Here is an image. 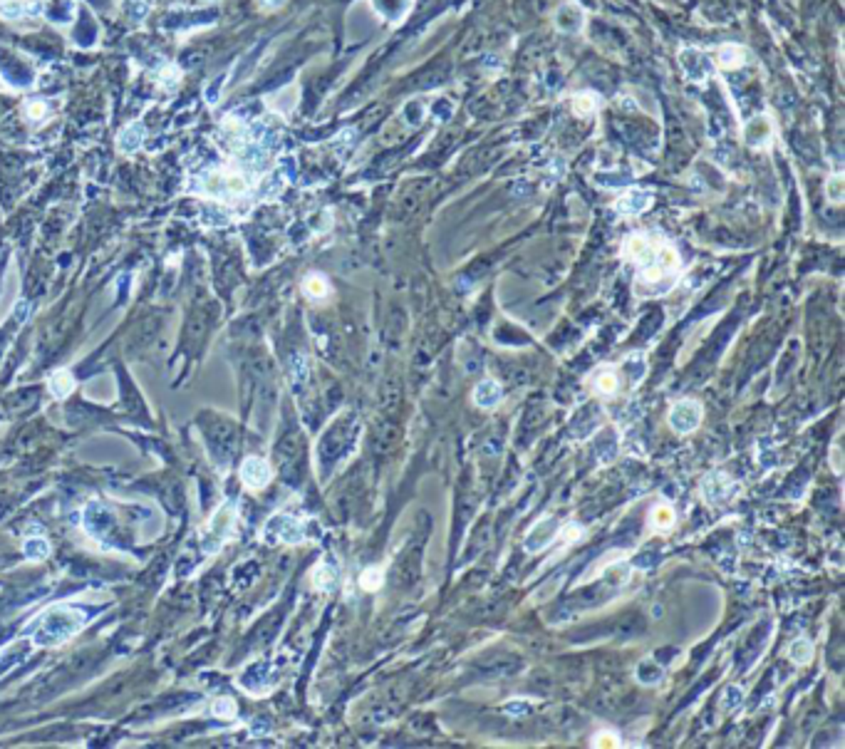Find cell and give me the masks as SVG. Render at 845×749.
Returning a JSON list of instances; mask_svg holds the SVG:
<instances>
[{"instance_id":"11","label":"cell","mask_w":845,"mask_h":749,"mask_svg":"<svg viewBox=\"0 0 845 749\" xmlns=\"http://www.w3.org/2000/svg\"><path fill=\"white\" fill-rule=\"evenodd\" d=\"M503 399V387L498 379L486 377L473 387V404L481 409H493Z\"/></svg>"},{"instance_id":"9","label":"cell","mask_w":845,"mask_h":749,"mask_svg":"<svg viewBox=\"0 0 845 749\" xmlns=\"http://www.w3.org/2000/svg\"><path fill=\"white\" fill-rule=\"evenodd\" d=\"M652 206V194L645 189H630L615 201V211L620 216H640Z\"/></svg>"},{"instance_id":"37","label":"cell","mask_w":845,"mask_h":749,"mask_svg":"<svg viewBox=\"0 0 845 749\" xmlns=\"http://www.w3.org/2000/svg\"><path fill=\"white\" fill-rule=\"evenodd\" d=\"M593 745L595 747H618V737H615V732H598V737L593 740Z\"/></svg>"},{"instance_id":"20","label":"cell","mask_w":845,"mask_h":749,"mask_svg":"<svg viewBox=\"0 0 845 749\" xmlns=\"http://www.w3.org/2000/svg\"><path fill=\"white\" fill-rule=\"evenodd\" d=\"M702 491H704V499H707V501H712V504L722 501V499L729 494V479H727V477H722V474L709 477V479L704 482Z\"/></svg>"},{"instance_id":"31","label":"cell","mask_w":845,"mask_h":749,"mask_svg":"<svg viewBox=\"0 0 845 749\" xmlns=\"http://www.w3.org/2000/svg\"><path fill=\"white\" fill-rule=\"evenodd\" d=\"M258 55H260V45H258V48H253V50H250V53H248L246 57H243V67L238 65L236 70H233V82H243V77H246L248 72L253 70V65H255V57H258Z\"/></svg>"},{"instance_id":"6","label":"cell","mask_w":845,"mask_h":749,"mask_svg":"<svg viewBox=\"0 0 845 749\" xmlns=\"http://www.w3.org/2000/svg\"><path fill=\"white\" fill-rule=\"evenodd\" d=\"M270 477H273V469H270V464L263 459V457H246V459H243L241 482L246 484V489H250V491L265 489L270 482Z\"/></svg>"},{"instance_id":"29","label":"cell","mask_w":845,"mask_h":749,"mask_svg":"<svg viewBox=\"0 0 845 749\" xmlns=\"http://www.w3.org/2000/svg\"><path fill=\"white\" fill-rule=\"evenodd\" d=\"M826 196L831 199V204H841L843 196H845V181L841 174L831 176V179L826 181Z\"/></svg>"},{"instance_id":"16","label":"cell","mask_w":845,"mask_h":749,"mask_svg":"<svg viewBox=\"0 0 845 749\" xmlns=\"http://www.w3.org/2000/svg\"><path fill=\"white\" fill-rule=\"evenodd\" d=\"M717 62L724 70H737V67H742L746 62V50L742 45H724L717 53Z\"/></svg>"},{"instance_id":"1","label":"cell","mask_w":845,"mask_h":749,"mask_svg":"<svg viewBox=\"0 0 845 749\" xmlns=\"http://www.w3.org/2000/svg\"><path fill=\"white\" fill-rule=\"evenodd\" d=\"M623 258L637 266V285H647L650 293H665L675 285L682 270L677 248L657 233H633L623 243Z\"/></svg>"},{"instance_id":"36","label":"cell","mask_w":845,"mask_h":749,"mask_svg":"<svg viewBox=\"0 0 845 749\" xmlns=\"http://www.w3.org/2000/svg\"><path fill=\"white\" fill-rule=\"evenodd\" d=\"M223 80H226V75H218V77H213V82L206 87V102H208V105H216V102H218L221 90H223Z\"/></svg>"},{"instance_id":"18","label":"cell","mask_w":845,"mask_h":749,"mask_svg":"<svg viewBox=\"0 0 845 749\" xmlns=\"http://www.w3.org/2000/svg\"><path fill=\"white\" fill-rule=\"evenodd\" d=\"M23 556L28 561H43L50 556V541L45 536H28L23 541Z\"/></svg>"},{"instance_id":"5","label":"cell","mask_w":845,"mask_h":749,"mask_svg":"<svg viewBox=\"0 0 845 749\" xmlns=\"http://www.w3.org/2000/svg\"><path fill=\"white\" fill-rule=\"evenodd\" d=\"M265 539L268 541H283V544H300L302 541V524L295 516L288 514H278L265 524Z\"/></svg>"},{"instance_id":"34","label":"cell","mask_w":845,"mask_h":749,"mask_svg":"<svg viewBox=\"0 0 845 749\" xmlns=\"http://www.w3.org/2000/svg\"><path fill=\"white\" fill-rule=\"evenodd\" d=\"M742 700H744V695H742V688H737V685H732V688L727 690V693H724V700H722V707L724 710H737L739 705H742Z\"/></svg>"},{"instance_id":"32","label":"cell","mask_w":845,"mask_h":749,"mask_svg":"<svg viewBox=\"0 0 845 749\" xmlns=\"http://www.w3.org/2000/svg\"><path fill=\"white\" fill-rule=\"evenodd\" d=\"M236 712H238V707H236V702H233L231 697H221V700L213 702V715L231 720V717H236Z\"/></svg>"},{"instance_id":"8","label":"cell","mask_w":845,"mask_h":749,"mask_svg":"<svg viewBox=\"0 0 845 749\" xmlns=\"http://www.w3.org/2000/svg\"><path fill=\"white\" fill-rule=\"evenodd\" d=\"M680 62H682V70L687 72V77H690L692 82H704L709 75H712V65H709V57L704 55L702 50H697V48L682 50V53H680Z\"/></svg>"},{"instance_id":"35","label":"cell","mask_w":845,"mask_h":749,"mask_svg":"<svg viewBox=\"0 0 845 749\" xmlns=\"http://www.w3.org/2000/svg\"><path fill=\"white\" fill-rule=\"evenodd\" d=\"M660 678H662V670H660V668H655L652 663H642V665H640V683L655 685Z\"/></svg>"},{"instance_id":"26","label":"cell","mask_w":845,"mask_h":749,"mask_svg":"<svg viewBox=\"0 0 845 749\" xmlns=\"http://www.w3.org/2000/svg\"><path fill=\"white\" fill-rule=\"evenodd\" d=\"M312 584L317 591H330L335 586V569L330 564H317V569L312 571Z\"/></svg>"},{"instance_id":"21","label":"cell","mask_w":845,"mask_h":749,"mask_svg":"<svg viewBox=\"0 0 845 749\" xmlns=\"http://www.w3.org/2000/svg\"><path fill=\"white\" fill-rule=\"evenodd\" d=\"M598 105H600V100H598L595 92H578V95H573V100H570V107L578 117H590V114H595Z\"/></svg>"},{"instance_id":"39","label":"cell","mask_w":845,"mask_h":749,"mask_svg":"<svg viewBox=\"0 0 845 749\" xmlns=\"http://www.w3.org/2000/svg\"><path fill=\"white\" fill-rule=\"evenodd\" d=\"M28 114H30V119H40L45 114V105L43 102H28Z\"/></svg>"},{"instance_id":"41","label":"cell","mask_w":845,"mask_h":749,"mask_svg":"<svg viewBox=\"0 0 845 749\" xmlns=\"http://www.w3.org/2000/svg\"><path fill=\"white\" fill-rule=\"evenodd\" d=\"M258 3H260V8H263V10H278L280 5L285 3V0H258Z\"/></svg>"},{"instance_id":"33","label":"cell","mask_w":845,"mask_h":749,"mask_svg":"<svg viewBox=\"0 0 845 749\" xmlns=\"http://www.w3.org/2000/svg\"><path fill=\"white\" fill-rule=\"evenodd\" d=\"M558 539L563 541V544H575V541H580L583 539V526L580 524H568V526H563V529H558Z\"/></svg>"},{"instance_id":"24","label":"cell","mask_w":845,"mask_h":749,"mask_svg":"<svg viewBox=\"0 0 845 749\" xmlns=\"http://www.w3.org/2000/svg\"><path fill=\"white\" fill-rule=\"evenodd\" d=\"M302 290H305V295H310L312 300H320V298H325V295L330 293V285H327V280L322 278V275L312 273V275H307V278L302 280Z\"/></svg>"},{"instance_id":"3","label":"cell","mask_w":845,"mask_h":749,"mask_svg":"<svg viewBox=\"0 0 845 749\" xmlns=\"http://www.w3.org/2000/svg\"><path fill=\"white\" fill-rule=\"evenodd\" d=\"M201 191L213 199L223 201H238L248 191V181L238 171H211L203 176Z\"/></svg>"},{"instance_id":"4","label":"cell","mask_w":845,"mask_h":749,"mask_svg":"<svg viewBox=\"0 0 845 749\" xmlns=\"http://www.w3.org/2000/svg\"><path fill=\"white\" fill-rule=\"evenodd\" d=\"M704 417V407L697 399H680V402L672 404L670 414H667V422L677 434H690L702 424Z\"/></svg>"},{"instance_id":"19","label":"cell","mask_w":845,"mask_h":749,"mask_svg":"<svg viewBox=\"0 0 845 749\" xmlns=\"http://www.w3.org/2000/svg\"><path fill=\"white\" fill-rule=\"evenodd\" d=\"M48 387L55 397H67L75 389V377H72L70 370H55L48 379Z\"/></svg>"},{"instance_id":"25","label":"cell","mask_w":845,"mask_h":749,"mask_svg":"<svg viewBox=\"0 0 845 749\" xmlns=\"http://www.w3.org/2000/svg\"><path fill=\"white\" fill-rule=\"evenodd\" d=\"M283 186H285V176L280 174V171H275V174L265 176V179L260 181L258 194L263 196V199H275V196L283 191Z\"/></svg>"},{"instance_id":"42","label":"cell","mask_w":845,"mask_h":749,"mask_svg":"<svg viewBox=\"0 0 845 749\" xmlns=\"http://www.w3.org/2000/svg\"><path fill=\"white\" fill-rule=\"evenodd\" d=\"M506 710H508V712H526V705H518V702H511V705H506Z\"/></svg>"},{"instance_id":"14","label":"cell","mask_w":845,"mask_h":749,"mask_svg":"<svg viewBox=\"0 0 845 749\" xmlns=\"http://www.w3.org/2000/svg\"><path fill=\"white\" fill-rule=\"evenodd\" d=\"M372 8L382 15L387 23H401L411 10V0H372Z\"/></svg>"},{"instance_id":"15","label":"cell","mask_w":845,"mask_h":749,"mask_svg":"<svg viewBox=\"0 0 845 749\" xmlns=\"http://www.w3.org/2000/svg\"><path fill=\"white\" fill-rule=\"evenodd\" d=\"M144 127L139 122H132V124H127V127L122 129V134H119V142H117V147H119V152H124V154H132V152H137L139 147H142V142H144Z\"/></svg>"},{"instance_id":"28","label":"cell","mask_w":845,"mask_h":749,"mask_svg":"<svg viewBox=\"0 0 845 749\" xmlns=\"http://www.w3.org/2000/svg\"><path fill=\"white\" fill-rule=\"evenodd\" d=\"M382 584H384V571L379 569V566L364 569L362 576H359V586H362V591H379Z\"/></svg>"},{"instance_id":"7","label":"cell","mask_w":845,"mask_h":749,"mask_svg":"<svg viewBox=\"0 0 845 749\" xmlns=\"http://www.w3.org/2000/svg\"><path fill=\"white\" fill-rule=\"evenodd\" d=\"M553 20H555V28L560 33H580L583 25H585V13H583V8L575 0H568V3H563L555 10Z\"/></svg>"},{"instance_id":"2","label":"cell","mask_w":845,"mask_h":749,"mask_svg":"<svg viewBox=\"0 0 845 749\" xmlns=\"http://www.w3.org/2000/svg\"><path fill=\"white\" fill-rule=\"evenodd\" d=\"M82 623H85L82 613L67 611V608H55V611H50L43 616L38 633H35V643L43 645V648L60 645V643L70 641V638L82 628Z\"/></svg>"},{"instance_id":"13","label":"cell","mask_w":845,"mask_h":749,"mask_svg":"<svg viewBox=\"0 0 845 749\" xmlns=\"http://www.w3.org/2000/svg\"><path fill=\"white\" fill-rule=\"evenodd\" d=\"M43 0H0L3 18H23V15H40Z\"/></svg>"},{"instance_id":"38","label":"cell","mask_w":845,"mask_h":749,"mask_svg":"<svg viewBox=\"0 0 845 749\" xmlns=\"http://www.w3.org/2000/svg\"><path fill=\"white\" fill-rule=\"evenodd\" d=\"M280 174L288 176V179H293V176H295V161H293V157L280 159Z\"/></svg>"},{"instance_id":"40","label":"cell","mask_w":845,"mask_h":749,"mask_svg":"<svg viewBox=\"0 0 845 749\" xmlns=\"http://www.w3.org/2000/svg\"><path fill=\"white\" fill-rule=\"evenodd\" d=\"M831 464H833V469H836L838 474H841V472H843V464H841V447H838V444L831 449Z\"/></svg>"},{"instance_id":"27","label":"cell","mask_w":845,"mask_h":749,"mask_svg":"<svg viewBox=\"0 0 845 749\" xmlns=\"http://www.w3.org/2000/svg\"><path fill=\"white\" fill-rule=\"evenodd\" d=\"M293 95H295V87H285V90H280L268 97V107L280 114H288L295 105V100H288V97H293Z\"/></svg>"},{"instance_id":"17","label":"cell","mask_w":845,"mask_h":749,"mask_svg":"<svg viewBox=\"0 0 845 749\" xmlns=\"http://www.w3.org/2000/svg\"><path fill=\"white\" fill-rule=\"evenodd\" d=\"M746 142L751 144V147H766L769 144V137H771V127H769V119L766 117H759L754 119V122L746 127Z\"/></svg>"},{"instance_id":"12","label":"cell","mask_w":845,"mask_h":749,"mask_svg":"<svg viewBox=\"0 0 845 749\" xmlns=\"http://www.w3.org/2000/svg\"><path fill=\"white\" fill-rule=\"evenodd\" d=\"M590 384H593V389H595L598 394H603V397H613V394L620 392L618 370H615V367H600V370L593 372Z\"/></svg>"},{"instance_id":"30","label":"cell","mask_w":845,"mask_h":749,"mask_svg":"<svg viewBox=\"0 0 845 749\" xmlns=\"http://www.w3.org/2000/svg\"><path fill=\"white\" fill-rule=\"evenodd\" d=\"M201 216H203V223H208V226H223V223H228V214L221 209V206H203L201 209Z\"/></svg>"},{"instance_id":"23","label":"cell","mask_w":845,"mask_h":749,"mask_svg":"<svg viewBox=\"0 0 845 749\" xmlns=\"http://www.w3.org/2000/svg\"><path fill=\"white\" fill-rule=\"evenodd\" d=\"M789 658L794 660L796 665H808L813 658V643L806 641V638H796V641L789 645Z\"/></svg>"},{"instance_id":"22","label":"cell","mask_w":845,"mask_h":749,"mask_svg":"<svg viewBox=\"0 0 845 749\" xmlns=\"http://www.w3.org/2000/svg\"><path fill=\"white\" fill-rule=\"evenodd\" d=\"M650 526L657 531H667V529L675 526V509L667 506V504H657L650 514Z\"/></svg>"},{"instance_id":"10","label":"cell","mask_w":845,"mask_h":749,"mask_svg":"<svg viewBox=\"0 0 845 749\" xmlns=\"http://www.w3.org/2000/svg\"><path fill=\"white\" fill-rule=\"evenodd\" d=\"M555 534H558V521L553 516H543L533 529H531L528 539H526V551H528V554H538V551H543L546 546L555 539Z\"/></svg>"}]
</instances>
